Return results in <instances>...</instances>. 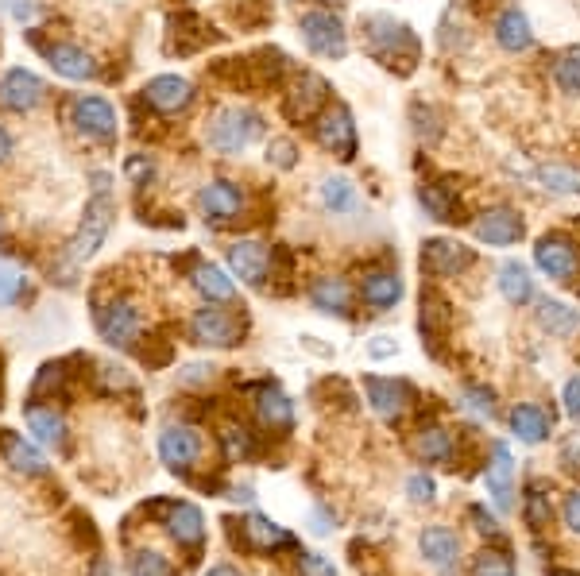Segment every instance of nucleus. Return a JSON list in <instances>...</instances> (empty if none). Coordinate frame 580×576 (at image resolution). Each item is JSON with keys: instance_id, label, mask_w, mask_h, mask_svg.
Masks as SVG:
<instances>
[{"instance_id": "28", "label": "nucleus", "mask_w": 580, "mask_h": 576, "mask_svg": "<svg viewBox=\"0 0 580 576\" xmlns=\"http://www.w3.org/2000/svg\"><path fill=\"white\" fill-rule=\"evenodd\" d=\"M495 287L499 294L511 302V306H530L534 302V279H530V267L519 260H503L495 271Z\"/></svg>"}, {"instance_id": "11", "label": "nucleus", "mask_w": 580, "mask_h": 576, "mask_svg": "<svg viewBox=\"0 0 580 576\" xmlns=\"http://www.w3.org/2000/svg\"><path fill=\"white\" fill-rule=\"evenodd\" d=\"M472 232L488 248H511V244H519L526 236V221H522V213L515 205H492V209L472 217Z\"/></svg>"}, {"instance_id": "53", "label": "nucleus", "mask_w": 580, "mask_h": 576, "mask_svg": "<svg viewBox=\"0 0 580 576\" xmlns=\"http://www.w3.org/2000/svg\"><path fill=\"white\" fill-rule=\"evenodd\" d=\"M468 519L476 522V530H480V534H492V538H499V522H495L484 507H472V511H468Z\"/></svg>"}, {"instance_id": "18", "label": "nucleus", "mask_w": 580, "mask_h": 576, "mask_svg": "<svg viewBox=\"0 0 580 576\" xmlns=\"http://www.w3.org/2000/svg\"><path fill=\"white\" fill-rule=\"evenodd\" d=\"M144 101L163 116H178L194 105V86L178 74H159L144 86Z\"/></svg>"}, {"instance_id": "9", "label": "nucleus", "mask_w": 580, "mask_h": 576, "mask_svg": "<svg viewBox=\"0 0 580 576\" xmlns=\"http://www.w3.org/2000/svg\"><path fill=\"white\" fill-rule=\"evenodd\" d=\"M93 321H97L101 341L113 348H132L136 337H140V329H144L136 302H128V298H113L109 306H97L93 310Z\"/></svg>"}, {"instance_id": "25", "label": "nucleus", "mask_w": 580, "mask_h": 576, "mask_svg": "<svg viewBox=\"0 0 580 576\" xmlns=\"http://www.w3.org/2000/svg\"><path fill=\"white\" fill-rule=\"evenodd\" d=\"M217 39V31L205 24L198 12H178L171 20V51L174 55H198Z\"/></svg>"}, {"instance_id": "8", "label": "nucleus", "mask_w": 580, "mask_h": 576, "mask_svg": "<svg viewBox=\"0 0 580 576\" xmlns=\"http://www.w3.org/2000/svg\"><path fill=\"white\" fill-rule=\"evenodd\" d=\"M314 136L325 151H333L341 163H352L356 151H360V140H356V120L348 113L345 105H325L321 116L314 120Z\"/></svg>"}, {"instance_id": "38", "label": "nucleus", "mask_w": 580, "mask_h": 576, "mask_svg": "<svg viewBox=\"0 0 580 576\" xmlns=\"http://www.w3.org/2000/svg\"><path fill=\"white\" fill-rule=\"evenodd\" d=\"M4 461L12 464L16 472H24V476H43L47 472V461H43V453L28 445L24 437H8L4 441Z\"/></svg>"}, {"instance_id": "13", "label": "nucleus", "mask_w": 580, "mask_h": 576, "mask_svg": "<svg viewBox=\"0 0 580 576\" xmlns=\"http://www.w3.org/2000/svg\"><path fill=\"white\" fill-rule=\"evenodd\" d=\"M74 124L86 140H97V144H113L116 140V109L105 101V97H93V93H82L74 97Z\"/></svg>"}, {"instance_id": "6", "label": "nucleus", "mask_w": 580, "mask_h": 576, "mask_svg": "<svg viewBox=\"0 0 580 576\" xmlns=\"http://www.w3.org/2000/svg\"><path fill=\"white\" fill-rule=\"evenodd\" d=\"M190 337H194V345L205 348H236L244 341V317L209 302L205 310L190 317Z\"/></svg>"}, {"instance_id": "26", "label": "nucleus", "mask_w": 580, "mask_h": 576, "mask_svg": "<svg viewBox=\"0 0 580 576\" xmlns=\"http://www.w3.org/2000/svg\"><path fill=\"white\" fill-rule=\"evenodd\" d=\"M167 534L182 549H198L205 542V519L194 503H171L167 507Z\"/></svg>"}, {"instance_id": "54", "label": "nucleus", "mask_w": 580, "mask_h": 576, "mask_svg": "<svg viewBox=\"0 0 580 576\" xmlns=\"http://www.w3.org/2000/svg\"><path fill=\"white\" fill-rule=\"evenodd\" d=\"M213 375V364H190L186 372H182V383H205Z\"/></svg>"}, {"instance_id": "39", "label": "nucleus", "mask_w": 580, "mask_h": 576, "mask_svg": "<svg viewBox=\"0 0 580 576\" xmlns=\"http://www.w3.org/2000/svg\"><path fill=\"white\" fill-rule=\"evenodd\" d=\"M534 178L542 182V190H546V194H561V198H573V194H580V174L569 171V167L542 163V167L534 171Z\"/></svg>"}, {"instance_id": "19", "label": "nucleus", "mask_w": 580, "mask_h": 576, "mask_svg": "<svg viewBox=\"0 0 580 576\" xmlns=\"http://www.w3.org/2000/svg\"><path fill=\"white\" fill-rule=\"evenodd\" d=\"M418 325H422V348H430V356H441V345H445L449 325H453V310L434 287H422V317H418Z\"/></svg>"}, {"instance_id": "49", "label": "nucleus", "mask_w": 580, "mask_h": 576, "mask_svg": "<svg viewBox=\"0 0 580 576\" xmlns=\"http://www.w3.org/2000/svg\"><path fill=\"white\" fill-rule=\"evenodd\" d=\"M298 569H302V576H337V569L325 557H318V553H302L298 557Z\"/></svg>"}, {"instance_id": "10", "label": "nucleus", "mask_w": 580, "mask_h": 576, "mask_svg": "<svg viewBox=\"0 0 580 576\" xmlns=\"http://www.w3.org/2000/svg\"><path fill=\"white\" fill-rule=\"evenodd\" d=\"M418 263H422V275H430V279H457V275H464L476 263V252L468 244H461V240L434 236V240L422 244Z\"/></svg>"}, {"instance_id": "2", "label": "nucleus", "mask_w": 580, "mask_h": 576, "mask_svg": "<svg viewBox=\"0 0 580 576\" xmlns=\"http://www.w3.org/2000/svg\"><path fill=\"white\" fill-rule=\"evenodd\" d=\"M113 217L116 202L109 194V174H93V198L86 202V213H82V225L74 232V240L66 244V267L70 271L97 256V248L105 244V236L113 229Z\"/></svg>"}, {"instance_id": "59", "label": "nucleus", "mask_w": 580, "mask_h": 576, "mask_svg": "<svg viewBox=\"0 0 580 576\" xmlns=\"http://www.w3.org/2000/svg\"><path fill=\"white\" fill-rule=\"evenodd\" d=\"M550 576H580V573H565V569H561V573H550Z\"/></svg>"}, {"instance_id": "46", "label": "nucleus", "mask_w": 580, "mask_h": 576, "mask_svg": "<svg viewBox=\"0 0 580 576\" xmlns=\"http://www.w3.org/2000/svg\"><path fill=\"white\" fill-rule=\"evenodd\" d=\"M410 120H414V132H418L426 144H437L441 124H437V113L430 109V105H414V109H410Z\"/></svg>"}, {"instance_id": "56", "label": "nucleus", "mask_w": 580, "mask_h": 576, "mask_svg": "<svg viewBox=\"0 0 580 576\" xmlns=\"http://www.w3.org/2000/svg\"><path fill=\"white\" fill-rule=\"evenodd\" d=\"M399 345L391 341V337H376V345H372V356H395Z\"/></svg>"}, {"instance_id": "20", "label": "nucleus", "mask_w": 580, "mask_h": 576, "mask_svg": "<svg viewBox=\"0 0 580 576\" xmlns=\"http://www.w3.org/2000/svg\"><path fill=\"white\" fill-rule=\"evenodd\" d=\"M159 457L171 472H190L194 461L202 457V437L190 426H167L159 437Z\"/></svg>"}, {"instance_id": "35", "label": "nucleus", "mask_w": 580, "mask_h": 576, "mask_svg": "<svg viewBox=\"0 0 580 576\" xmlns=\"http://www.w3.org/2000/svg\"><path fill=\"white\" fill-rule=\"evenodd\" d=\"M28 430L51 449L66 445V422L62 414H55V406H28Z\"/></svg>"}, {"instance_id": "31", "label": "nucleus", "mask_w": 580, "mask_h": 576, "mask_svg": "<svg viewBox=\"0 0 580 576\" xmlns=\"http://www.w3.org/2000/svg\"><path fill=\"white\" fill-rule=\"evenodd\" d=\"M511 430L522 445H542L553 430V418L538 403H519L511 410Z\"/></svg>"}, {"instance_id": "58", "label": "nucleus", "mask_w": 580, "mask_h": 576, "mask_svg": "<svg viewBox=\"0 0 580 576\" xmlns=\"http://www.w3.org/2000/svg\"><path fill=\"white\" fill-rule=\"evenodd\" d=\"M205 576H240V573H236L232 565H217V569H209Z\"/></svg>"}, {"instance_id": "34", "label": "nucleus", "mask_w": 580, "mask_h": 576, "mask_svg": "<svg viewBox=\"0 0 580 576\" xmlns=\"http://www.w3.org/2000/svg\"><path fill=\"white\" fill-rule=\"evenodd\" d=\"M190 279H194V287H198V294H202L205 302H232V294H236V283H232L217 263H198L190 271Z\"/></svg>"}, {"instance_id": "36", "label": "nucleus", "mask_w": 580, "mask_h": 576, "mask_svg": "<svg viewBox=\"0 0 580 576\" xmlns=\"http://www.w3.org/2000/svg\"><path fill=\"white\" fill-rule=\"evenodd\" d=\"M414 453H418V461L426 464L453 461V437L441 426H422V430L414 433Z\"/></svg>"}, {"instance_id": "48", "label": "nucleus", "mask_w": 580, "mask_h": 576, "mask_svg": "<svg viewBox=\"0 0 580 576\" xmlns=\"http://www.w3.org/2000/svg\"><path fill=\"white\" fill-rule=\"evenodd\" d=\"M464 403L472 406L476 414H484V418H492V414H495V395L488 391V387H476V383H468V387H464Z\"/></svg>"}, {"instance_id": "51", "label": "nucleus", "mask_w": 580, "mask_h": 576, "mask_svg": "<svg viewBox=\"0 0 580 576\" xmlns=\"http://www.w3.org/2000/svg\"><path fill=\"white\" fill-rule=\"evenodd\" d=\"M406 491H410L414 503H430V499H434V480H430V476H410Z\"/></svg>"}, {"instance_id": "3", "label": "nucleus", "mask_w": 580, "mask_h": 576, "mask_svg": "<svg viewBox=\"0 0 580 576\" xmlns=\"http://www.w3.org/2000/svg\"><path fill=\"white\" fill-rule=\"evenodd\" d=\"M260 136H263V116L244 109V105L221 109V113L209 120V132H205V140H209V147L217 155H240V151H248V147L256 144Z\"/></svg>"}, {"instance_id": "55", "label": "nucleus", "mask_w": 580, "mask_h": 576, "mask_svg": "<svg viewBox=\"0 0 580 576\" xmlns=\"http://www.w3.org/2000/svg\"><path fill=\"white\" fill-rule=\"evenodd\" d=\"M565 522H569V530L580 534V495H569L565 499Z\"/></svg>"}, {"instance_id": "41", "label": "nucleus", "mask_w": 580, "mask_h": 576, "mask_svg": "<svg viewBox=\"0 0 580 576\" xmlns=\"http://www.w3.org/2000/svg\"><path fill=\"white\" fill-rule=\"evenodd\" d=\"M553 82H557L561 93L580 97V51H569V55H561L553 62Z\"/></svg>"}, {"instance_id": "60", "label": "nucleus", "mask_w": 580, "mask_h": 576, "mask_svg": "<svg viewBox=\"0 0 580 576\" xmlns=\"http://www.w3.org/2000/svg\"><path fill=\"white\" fill-rule=\"evenodd\" d=\"M325 4H329V0H325Z\"/></svg>"}, {"instance_id": "32", "label": "nucleus", "mask_w": 580, "mask_h": 576, "mask_svg": "<svg viewBox=\"0 0 580 576\" xmlns=\"http://www.w3.org/2000/svg\"><path fill=\"white\" fill-rule=\"evenodd\" d=\"M488 495L499 511H511V495H515V484H511V453L507 445H495L492 449V464H488Z\"/></svg>"}, {"instance_id": "15", "label": "nucleus", "mask_w": 580, "mask_h": 576, "mask_svg": "<svg viewBox=\"0 0 580 576\" xmlns=\"http://www.w3.org/2000/svg\"><path fill=\"white\" fill-rule=\"evenodd\" d=\"M418 205L426 209V217L437 221V225H464V221H468L457 186L445 182V178H430V182H422V186H418Z\"/></svg>"}, {"instance_id": "29", "label": "nucleus", "mask_w": 580, "mask_h": 576, "mask_svg": "<svg viewBox=\"0 0 580 576\" xmlns=\"http://www.w3.org/2000/svg\"><path fill=\"white\" fill-rule=\"evenodd\" d=\"M310 302H314V310L329 317H348L352 314V290H348L345 279H337V275H325V279H314V287H310Z\"/></svg>"}, {"instance_id": "37", "label": "nucleus", "mask_w": 580, "mask_h": 576, "mask_svg": "<svg viewBox=\"0 0 580 576\" xmlns=\"http://www.w3.org/2000/svg\"><path fill=\"white\" fill-rule=\"evenodd\" d=\"M321 205L333 213V217H348L360 209V198H356V186L348 178H325L321 182Z\"/></svg>"}, {"instance_id": "33", "label": "nucleus", "mask_w": 580, "mask_h": 576, "mask_svg": "<svg viewBox=\"0 0 580 576\" xmlns=\"http://www.w3.org/2000/svg\"><path fill=\"white\" fill-rule=\"evenodd\" d=\"M538 325L553 337H573L580 329V310L565 306L561 298H538Z\"/></svg>"}, {"instance_id": "16", "label": "nucleus", "mask_w": 580, "mask_h": 576, "mask_svg": "<svg viewBox=\"0 0 580 576\" xmlns=\"http://www.w3.org/2000/svg\"><path fill=\"white\" fill-rule=\"evenodd\" d=\"M229 271L244 283V287L260 290L271 275V252L260 240H236L229 248Z\"/></svg>"}, {"instance_id": "7", "label": "nucleus", "mask_w": 580, "mask_h": 576, "mask_svg": "<svg viewBox=\"0 0 580 576\" xmlns=\"http://www.w3.org/2000/svg\"><path fill=\"white\" fill-rule=\"evenodd\" d=\"M534 267L553 279V283H573L580 271V252H577V240L565 236V232H546L538 236L534 244Z\"/></svg>"}, {"instance_id": "21", "label": "nucleus", "mask_w": 580, "mask_h": 576, "mask_svg": "<svg viewBox=\"0 0 580 576\" xmlns=\"http://www.w3.org/2000/svg\"><path fill=\"white\" fill-rule=\"evenodd\" d=\"M418 549H422V557L434 565L437 573L445 576L453 573L457 561H461V538L449 526H426L422 538H418Z\"/></svg>"}, {"instance_id": "50", "label": "nucleus", "mask_w": 580, "mask_h": 576, "mask_svg": "<svg viewBox=\"0 0 580 576\" xmlns=\"http://www.w3.org/2000/svg\"><path fill=\"white\" fill-rule=\"evenodd\" d=\"M561 403H565V414L580 422V375H573L569 383H565V395H561Z\"/></svg>"}, {"instance_id": "43", "label": "nucleus", "mask_w": 580, "mask_h": 576, "mask_svg": "<svg viewBox=\"0 0 580 576\" xmlns=\"http://www.w3.org/2000/svg\"><path fill=\"white\" fill-rule=\"evenodd\" d=\"M128 573L132 576H178L174 573V565L163 557V553H155V549H144V553H136L132 561H128Z\"/></svg>"}, {"instance_id": "30", "label": "nucleus", "mask_w": 580, "mask_h": 576, "mask_svg": "<svg viewBox=\"0 0 580 576\" xmlns=\"http://www.w3.org/2000/svg\"><path fill=\"white\" fill-rule=\"evenodd\" d=\"M244 546L256 549V553H275V549H290L294 538L279 522H271L267 515H248L244 519Z\"/></svg>"}, {"instance_id": "4", "label": "nucleus", "mask_w": 580, "mask_h": 576, "mask_svg": "<svg viewBox=\"0 0 580 576\" xmlns=\"http://www.w3.org/2000/svg\"><path fill=\"white\" fill-rule=\"evenodd\" d=\"M298 35H302V43L310 47V55H318V58L348 55V31H345V24H341V16L329 12V8H310V12H302Z\"/></svg>"}, {"instance_id": "14", "label": "nucleus", "mask_w": 580, "mask_h": 576, "mask_svg": "<svg viewBox=\"0 0 580 576\" xmlns=\"http://www.w3.org/2000/svg\"><path fill=\"white\" fill-rule=\"evenodd\" d=\"M364 391H368V403L376 410L383 422H399L410 403H414V391L406 379H387V375H364Z\"/></svg>"}, {"instance_id": "5", "label": "nucleus", "mask_w": 580, "mask_h": 576, "mask_svg": "<svg viewBox=\"0 0 580 576\" xmlns=\"http://www.w3.org/2000/svg\"><path fill=\"white\" fill-rule=\"evenodd\" d=\"M325 105H329V82L321 74L302 70L290 78L287 93H283V116L290 124H314Z\"/></svg>"}, {"instance_id": "1", "label": "nucleus", "mask_w": 580, "mask_h": 576, "mask_svg": "<svg viewBox=\"0 0 580 576\" xmlns=\"http://www.w3.org/2000/svg\"><path fill=\"white\" fill-rule=\"evenodd\" d=\"M360 43L391 74H414L422 62V39L410 31V24L387 16V12H368L360 20Z\"/></svg>"}, {"instance_id": "23", "label": "nucleus", "mask_w": 580, "mask_h": 576, "mask_svg": "<svg viewBox=\"0 0 580 576\" xmlns=\"http://www.w3.org/2000/svg\"><path fill=\"white\" fill-rule=\"evenodd\" d=\"M360 298H364V306H372L379 314L395 310L399 298H403V279H399V271H387V267L364 271V279H360Z\"/></svg>"}, {"instance_id": "24", "label": "nucleus", "mask_w": 580, "mask_h": 576, "mask_svg": "<svg viewBox=\"0 0 580 576\" xmlns=\"http://www.w3.org/2000/svg\"><path fill=\"white\" fill-rule=\"evenodd\" d=\"M492 35L507 55H522V51H530V47H534V28H530L526 12L515 8V4H511V8H503V12L495 16Z\"/></svg>"}, {"instance_id": "44", "label": "nucleus", "mask_w": 580, "mask_h": 576, "mask_svg": "<svg viewBox=\"0 0 580 576\" xmlns=\"http://www.w3.org/2000/svg\"><path fill=\"white\" fill-rule=\"evenodd\" d=\"M472 576H515V565L507 553H495V549H484L476 561H472Z\"/></svg>"}, {"instance_id": "22", "label": "nucleus", "mask_w": 580, "mask_h": 576, "mask_svg": "<svg viewBox=\"0 0 580 576\" xmlns=\"http://www.w3.org/2000/svg\"><path fill=\"white\" fill-rule=\"evenodd\" d=\"M256 422L267 433H279V437L294 430V406L275 383H263L256 391Z\"/></svg>"}, {"instance_id": "17", "label": "nucleus", "mask_w": 580, "mask_h": 576, "mask_svg": "<svg viewBox=\"0 0 580 576\" xmlns=\"http://www.w3.org/2000/svg\"><path fill=\"white\" fill-rule=\"evenodd\" d=\"M43 97H47L43 78L31 74V70H24V66H16V70H8V74L0 78V105H4L8 113H31Z\"/></svg>"}, {"instance_id": "40", "label": "nucleus", "mask_w": 580, "mask_h": 576, "mask_svg": "<svg viewBox=\"0 0 580 576\" xmlns=\"http://www.w3.org/2000/svg\"><path fill=\"white\" fill-rule=\"evenodd\" d=\"M221 449H225V461H232V464L248 461V457L256 453V445H252V433L244 430V426H236V422L221 426Z\"/></svg>"}, {"instance_id": "45", "label": "nucleus", "mask_w": 580, "mask_h": 576, "mask_svg": "<svg viewBox=\"0 0 580 576\" xmlns=\"http://www.w3.org/2000/svg\"><path fill=\"white\" fill-rule=\"evenodd\" d=\"M24 290V271L12 263H0V306H12Z\"/></svg>"}, {"instance_id": "12", "label": "nucleus", "mask_w": 580, "mask_h": 576, "mask_svg": "<svg viewBox=\"0 0 580 576\" xmlns=\"http://www.w3.org/2000/svg\"><path fill=\"white\" fill-rule=\"evenodd\" d=\"M198 205H202L209 225H232V221H240L248 198H244V190H240L236 182H229V178H213V182H205L202 186Z\"/></svg>"}, {"instance_id": "52", "label": "nucleus", "mask_w": 580, "mask_h": 576, "mask_svg": "<svg viewBox=\"0 0 580 576\" xmlns=\"http://www.w3.org/2000/svg\"><path fill=\"white\" fill-rule=\"evenodd\" d=\"M128 174L136 178V186H147V178L155 174V163H151L147 155H132V159H128Z\"/></svg>"}, {"instance_id": "57", "label": "nucleus", "mask_w": 580, "mask_h": 576, "mask_svg": "<svg viewBox=\"0 0 580 576\" xmlns=\"http://www.w3.org/2000/svg\"><path fill=\"white\" fill-rule=\"evenodd\" d=\"M8 155H12V136H8L4 128H0V163H4Z\"/></svg>"}, {"instance_id": "27", "label": "nucleus", "mask_w": 580, "mask_h": 576, "mask_svg": "<svg viewBox=\"0 0 580 576\" xmlns=\"http://www.w3.org/2000/svg\"><path fill=\"white\" fill-rule=\"evenodd\" d=\"M47 62H51L55 74L70 78V82H86V78L97 74L93 55L82 51V47H74V43H51V47H47Z\"/></svg>"}, {"instance_id": "42", "label": "nucleus", "mask_w": 580, "mask_h": 576, "mask_svg": "<svg viewBox=\"0 0 580 576\" xmlns=\"http://www.w3.org/2000/svg\"><path fill=\"white\" fill-rule=\"evenodd\" d=\"M522 519H526V526H530V530H546V526L553 522L550 499H546V495H542L538 488L526 491V507H522Z\"/></svg>"}, {"instance_id": "47", "label": "nucleus", "mask_w": 580, "mask_h": 576, "mask_svg": "<svg viewBox=\"0 0 580 576\" xmlns=\"http://www.w3.org/2000/svg\"><path fill=\"white\" fill-rule=\"evenodd\" d=\"M267 163H275L279 171L298 167V147L290 144V140H271V144H267Z\"/></svg>"}]
</instances>
